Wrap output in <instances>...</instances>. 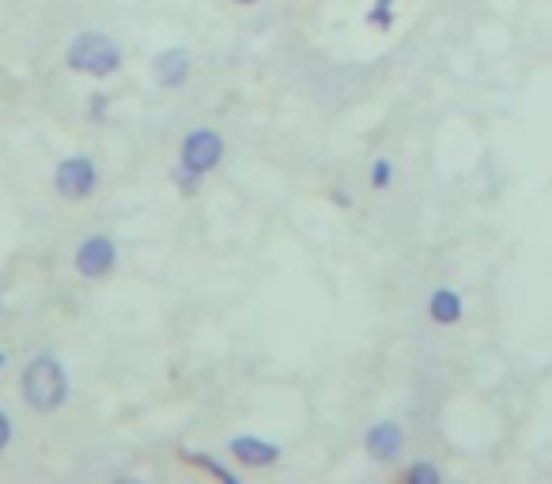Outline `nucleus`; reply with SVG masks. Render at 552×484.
<instances>
[{
  "label": "nucleus",
  "mask_w": 552,
  "mask_h": 484,
  "mask_svg": "<svg viewBox=\"0 0 552 484\" xmlns=\"http://www.w3.org/2000/svg\"><path fill=\"white\" fill-rule=\"evenodd\" d=\"M405 481L409 484H439L443 481V473L435 462H413V466L405 469Z\"/></svg>",
  "instance_id": "obj_11"
},
{
  "label": "nucleus",
  "mask_w": 552,
  "mask_h": 484,
  "mask_svg": "<svg viewBox=\"0 0 552 484\" xmlns=\"http://www.w3.org/2000/svg\"><path fill=\"white\" fill-rule=\"evenodd\" d=\"M4 363H8V352H0V371H4Z\"/></svg>",
  "instance_id": "obj_17"
},
{
  "label": "nucleus",
  "mask_w": 552,
  "mask_h": 484,
  "mask_svg": "<svg viewBox=\"0 0 552 484\" xmlns=\"http://www.w3.org/2000/svg\"><path fill=\"white\" fill-rule=\"evenodd\" d=\"M224 152L227 144L216 129H193V133H186L182 148H178V163H182V171L205 178L208 171H216L224 163Z\"/></svg>",
  "instance_id": "obj_3"
},
{
  "label": "nucleus",
  "mask_w": 552,
  "mask_h": 484,
  "mask_svg": "<svg viewBox=\"0 0 552 484\" xmlns=\"http://www.w3.org/2000/svg\"><path fill=\"white\" fill-rule=\"evenodd\" d=\"M182 462L205 469L208 477H220L224 484H239V473H235V469H227L224 462H216V458H208L205 450H182Z\"/></svg>",
  "instance_id": "obj_10"
},
{
  "label": "nucleus",
  "mask_w": 552,
  "mask_h": 484,
  "mask_svg": "<svg viewBox=\"0 0 552 484\" xmlns=\"http://www.w3.org/2000/svg\"><path fill=\"white\" fill-rule=\"evenodd\" d=\"M379 4H394V0H379Z\"/></svg>",
  "instance_id": "obj_19"
},
{
  "label": "nucleus",
  "mask_w": 552,
  "mask_h": 484,
  "mask_svg": "<svg viewBox=\"0 0 552 484\" xmlns=\"http://www.w3.org/2000/svg\"><path fill=\"white\" fill-rule=\"evenodd\" d=\"M178 190L193 197V193L201 190V174H190V171H178Z\"/></svg>",
  "instance_id": "obj_14"
},
{
  "label": "nucleus",
  "mask_w": 552,
  "mask_h": 484,
  "mask_svg": "<svg viewBox=\"0 0 552 484\" xmlns=\"http://www.w3.org/2000/svg\"><path fill=\"white\" fill-rule=\"evenodd\" d=\"M367 23H371V27H382V31H390V27H394V4H379V0H375V8L367 12Z\"/></svg>",
  "instance_id": "obj_13"
},
{
  "label": "nucleus",
  "mask_w": 552,
  "mask_h": 484,
  "mask_svg": "<svg viewBox=\"0 0 552 484\" xmlns=\"http://www.w3.org/2000/svg\"><path fill=\"white\" fill-rule=\"evenodd\" d=\"M363 450L371 454V462H397L405 450V428L394 420H379L363 432Z\"/></svg>",
  "instance_id": "obj_6"
},
{
  "label": "nucleus",
  "mask_w": 552,
  "mask_h": 484,
  "mask_svg": "<svg viewBox=\"0 0 552 484\" xmlns=\"http://www.w3.org/2000/svg\"><path fill=\"white\" fill-rule=\"evenodd\" d=\"M190 72H193V57H190V50H182V46H171V50H163L156 61H152V76H156V84L167 87V91L186 84Z\"/></svg>",
  "instance_id": "obj_8"
},
{
  "label": "nucleus",
  "mask_w": 552,
  "mask_h": 484,
  "mask_svg": "<svg viewBox=\"0 0 552 484\" xmlns=\"http://www.w3.org/2000/svg\"><path fill=\"white\" fill-rule=\"evenodd\" d=\"M235 4H258V0H235Z\"/></svg>",
  "instance_id": "obj_18"
},
{
  "label": "nucleus",
  "mask_w": 552,
  "mask_h": 484,
  "mask_svg": "<svg viewBox=\"0 0 552 484\" xmlns=\"http://www.w3.org/2000/svg\"><path fill=\"white\" fill-rule=\"evenodd\" d=\"M12 432H16V428H12V416L0 409V450H8V443H12Z\"/></svg>",
  "instance_id": "obj_15"
},
{
  "label": "nucleus",
  "mask_w": 552,
  "mask_h": 484,
  "mask_svg": "<svg viewBox=\"0 0 552 484\" xmlns=\"http://www.w3.org/2000/svg\"><path fill=\"white\" fill-rule=\"evenodd\" d=\"M87 106H91V114H95V118H103V114H106V99H103V95H95V99H91Z\"/></svg>",
  "instance_id": "obj_16"
},
{
  "label": "nucleus",
  "mask_w": 552,
  "mask_h": 484,
  "mask_svg": "<svg viewBox=\"0 0 552 484\" xmlns=\"http://www.w3.org/2000/svg\"><path fill=\"white\" fill-rule=\"evenodd\" d=\"M65 65H69L72 72H80V76L103 80V76H114V72L125 65V53H121L118 42L110 35H103V31H80V35L69 42V50H65Z\"/></svg>",
  "instance_id": "obj_2"
},
{
  "label": "nucleus",
  "mask_w": 552,
  "mask_h": 484,
  "mask_svg": "<svg viewBox=\"0 0 552 484\" xmlns=\"http://www.w3.org/2000/svg\"><path fill=\"white\" fill-rule=\"evenodd\" d=\"M19 390H23V401L38 409V413H57L65 401H69V375L57 356L42 352L35 360L23 367L19 375Z\"/></svg>",
  "instance_id": "obj_1"
},
{
  "label": "nucleus",
  "mask_w": 552,
  "mask_h": 484,
  "mask_svg": "<svg viewBox=\"0 0 552 484\" xmlns=\"http://www.w3.org/2000/svg\"><path fill=\"white\" fill-rule=\"evenodd\" d=\"M76 273L84 280H106L118 265V242L110 235H87L76 246Z\"/></svg>",
  "instance_id": "obj_5"
},
{
  "label": "nucleus",
  "mask_w": 552,
  "mask_h": 484,
  "mask_svg": "<svg viewBox=\"0 0 552 484\" xmlns=\"http://www.w3.org/2000/svg\"><path fill=\"white\" fill-rule=\"evenodd\" d=\"M390 182H394V163H390V159H375V163H371V186H375V190H386Z\"/></svg>",
  "instance_id": "obj_12"
},
{
  "label": "nucleus",
  "mask_w": 552,
  "mask_h": 484,
  "mask_svg": "<svg viewBox=\"0 0 552 484\" xmlns=\"http://www.w3.org/2000/svg\"><path fill=\"white\" fill-rule=\"evenodd\" d=\"M0 314H4V303H0Z\"/></svg>",
  "instance_id": "obj_20"
},
{
  "label": "nucleus",
  "mask_w": 552,
  "mask_h": 484,
  "mask_svg": "<svg viewBox=\"0 0 552 484\" xmlns=\"http://www.w3.org/2000/svg\"><path fill=\"white\" fill-rule=\"evenodd\" d=\"M53 186L65 201H87L99 190V167L91 156H65L53 171Z\"/></svg>",
  "instance_id": "obj_4"
},
{
  "label": "nucleus",
  "mask_w": 552,
  "mask_h": 484,
  "mask_svg": "<svg viewBox=\"0 0 552 484\" xmlns=\"http://www.w3.org/2000/svg\"><path fill=\"white\" fill-rule=\"evenodd\" d=\"M227 454L250 469H269L280 462V447H276V443H265L258 435H235V439L227 443Z\"/></svg>",
  "instance_id": "obj_7"
},
{
  "label": "nucleus",
  "mask_w": 552,
  "mask_h": 484,
  "mask_svg": "<svg viewBox=\"0 0 552 484\" xmlns=\"http://www.w3.org/2000/svg\"><path fill=\"white\" fill-rule=\"evenodd\" d=\"M428 314H432L435 326H458L462 314H466V303H462V295L450 292V288H435L432 299H428Z\"/></svg>",
  "instance_id": "obj_9"
}]
</instances>
